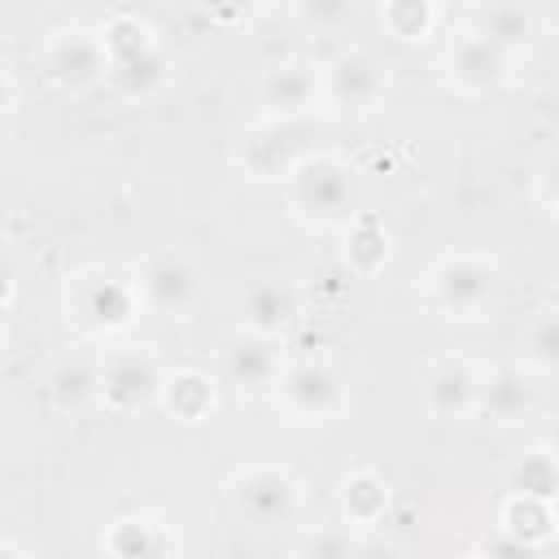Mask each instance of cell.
I'll return each instance as SVG.
<instances>
[{
    "label": "cell",
    "mask_w": 559,
    "mask_h": 559,
    "mask_svg": "<svg viewBox=\"0 0 559 559\" xmlns=\"http://www.w3.org/2000/svg\"><path fill=\"white\" fill-rule=\"evenodd\" d=\"M288 205L306 227H341L358 214L354 170L328 153H306L288 170Z\"/></svg>",
    "instance_id": "1"
},
{
    "label": "cell",
    "mask_w": 559,
    "mask_h": 559,
    "mask_svg": "<svg viewBox=\"0 0 559 559\" xmlns=\"http://www.w3.org/2000/svg\"><path fill=\"white\" fill-rule=\"evenodd\" d=\"M432 306L450 319H480L493 301H498V288H502V275L489 258H476V253H445L432 275Z\"/></svg>",
    "instance_id": "2"
},
{
    "label": "cell",
    "mask_w": 559,
    "mask_h": 559,
    "mask_svg": "<svg viewBox=\"0 0 559 559\" xmlns=\"http://www.w3.org/2000/svg\"><path fill=\"white\" fill-rule=\"evenodd\" d=\"M231 507L249 528H284L301 511V489L297 480L275 467V463H249L245 472L231 476Z\"/></svg>",
    "instance_id": "3"
},
{
    "label": "cell",
    "mask_w": 559,
    "mask_h": 559,
    "mask_svg": "<svg viewBox=\"0 0 559 559\" xmlns=\"http://www.w3.org/2000/svg\"><path fill=\"white\" fill-rule=\"evenodd\" d=\"M284 411L301 424H314V419H328L341 411L345 402V380L332 362L323 358H301V362H288L280 371V384H275Z\"/></svg>",
    "instance_id": "4"
},
{
    "label": "cell",
    "mask_w": 559,
    "mask_h": 559,
    "mask_svg": "<svg viewBox=\"0 0 559 559\" xmlns=\"http://www.w3.org/2000/svg\"><path fill=\"white\" fill-rule=\"evenodd\" d=\"M135 293H140V310H148L153 319H183L197 306L201 280H197V266L188 258L157 253V258L144 262L140 280H135Z\"/></svg>",
    "instance_id": "5"
},
{
    "label": "cell",
    "mask_w": 559,
    "mask_h": 559,
    "mask_svg": "<svg viewBox=\"0 0 559 559\" xmlns=\"http://www.w3.org/2000/svg\"><path fill=\"white\" fill-rule=\"evenodd\" d=\"M162 389H166L162 367L140 349H118L100 362V402L109 411L131 415L140 406H153L162 402Z\"/></svg>",
    "instance_id": "6"
},
{
    "label": "cell",
    "mask_w": 559,
    "mask_h": 559,
    "mask_svg": "<svg viewBox=\"0 0 559 559\" xmlns=\"http://www.w3.org/2000/svg\"><path fill=\"white\" fill-rule=\"evenodd\" d=\"M236 310H240V323L245 332H258V336H280L297 323L301 314V293L288 275H249L236 293Z\"/></svg>",
    "instance_id": "7"
},
{
    "label": "cell",
    "mask_w": 559,
    "mask_h": 559,
    "mask_svg": "<svg viewBox=\"0 0 559 559\" xmlns=\"http://www.w3.org/2000/svg\"><path fill=\"white\" fill-rule=\"evenodd\" d=\"M389 79H384V66L362 52V48H345L328 61L323 70V96L336 105V109H376L380 96H384Z\"/></svg>",
    "instance_id": "8"
},
{
    "label": "cell",
    "mask_w": 559,
    "mask_h": 559,
    "mask_svg": "<svg viewBox=\"0 0 559 559\" xmlns=\"http://www.w3.org/2000/svg\"><path fill=\"white\" fill-rule=\"evenodd\" d=\"M258 100L271 118H306L323 96V70L310 61H275L258 79Z\"/></svg>",
    "instance_id": "9"
},
{
    "label": "cell",
    "mask_w": 559,
    "mask_h": 559,
    "mask_svg": "<svg viewBox=\"0 0 559 559\" xmlns=\"http://www.w3.org/2000/svg\"><path fill=\"white\" fill-rule=\"evenodd\" d=\"M109 66V52H105V39L100 35H87V31H61L48 48H44V74L66 87V92H83L92 87Z\"/></svg>",
    "instance_id": "10"
},
{
    "label": "cell",
    "mask_w": 559,
    "mask_h": 559,
    "mask_svg": "<svg viewBox=\"0 0 559 559\" xmlns=\"http://www.w3.org/2000/svg\"><path fill=\"white\" fill-rule=\"evenodd\" d=\"M537 406V384L533 371L520 362H498L489 371H480V389H476V419L489 424H520L528 419Z\"/></svg>",
    "instance_id": "11"
},
{
    "label": "cell",
    "mask_w": 559,
    "mask_h": 559,
    "mask_svg": "<svg viewBox=\"0 0 559 559\" xmlns=\"http://www.w3.org/2000/svg\"><path fill=\"white\" fill-rule=\"evenodd\" d=\"M301 131H306V118H271L262 131H253L240 153L245 175L249 179H275V175L288 179V170L306 157V148L297 140Z\"/></svg>",
    "instance_id": "12"
},
{
    "label": "cell",
    "mask_w": 559,
    "mask_h": 559,
    "mask_svg": "<svg viewBox=\"0 0 559 559\" xmlns=\"http://www.w3.org/2000/svg\"><path fill=\"white\" fill-rule=\"evenodd\" d=\"M74 310L83 323L92 328H105V332H118L135 319L140 310V293L131 280H118L114 271L105 275H83L79 288H74Z\"/></svg>",
    "instance_id": "13"
},
{
    "label": "cell",
    "mask_w": 559,
    "mask_h": 559,
    "mask_svg": "<svg viewBox=\"0 0 559 559\" xmlns=\"http://www.w3.org/2000/svg\"><path fill=\"white\" fill-rule=\"evenodd\" d=\"M280 349L275 336H258V332H236L223 345V376L227 384H236L240 393H266L280 384Z\"/></svg>",
    "instance_id": "14"
},
{
    "label": "cell",
    "mask_w": 559,
    "mask_h": 559,
    "mask_svg": "<svg viewBox=\"0 0 559 559\" xmlns=\"http://www.w3.org/2000/svg\"><path fill=\"white\" fill-rule=\"evenodd\" d=\"M476 389H480V371H472L459 358H441L437 367H428L424 376V406L432 419L454 424V419H472L476 415Z\"/></svg>",
    "instance_id": "15"
},
{
    "label": "cell",
    "mask_w": 559,
    "mask_h": 559,
    "mask_svg": "<svg viewBox=\"0 0 559 559\" xmlns=\"http://www.w3.org/2000/svg\"><path fill=\"white\" fill-rule=\"evenodd\" d=\"M445 74H450V83H454L459 92H467V96L489 92V87H498V83L507 79V52H502L498 44H489L485 35L467 31V35L450 48Z\"/></svg>",
    "instance_id": "16"
},
{
    "label": "cell",
    "mask_w": 559,
    "mask_h": 559,
    "mask_svg": "<svg viewBox=\"0 0 559 559\" xmlns=\"http://www.w3.org/2000/svg\"><path fill=\"white\" fill-rule=\"evenodd\" d=\"M472 31L485 35L489 44H498L511 57V52L533 48V39H537V13L524 0H493V4H485L476 13Z\"/></svg>",
    "instance_id": "17"
},
{
    "label": "cell",
    "mask_w": 559,
    "mask_h": 559,
    "mask_svg": "<svg viewBox=\"0 0 559 559\" xmlns=\"http://www.w3.org/2000/svg\"><path fill=\"white\" fill-rule=\"evenodd\" d=\"M48 397L66 415H83L87 406L100 402V362L87 358H61L48 371Z\"/></svg>",
    "instance_id": "18"
},
{
    "label": "cell",
    "mask_w": 559,
    "mask_h": 559,
    "mask_svg": "<svg viewBox=\"0 0 559 559\" xmlns=\"http://www.w3.org/2000/svg\"><path fill=\"white\" fill-rule=\"evenodd\" d=\"M555 520H550V498H533V493H511L502 507V533H511L524 550L537 546L542 537H550Z\"/></svg>",
    "instance_id": "19"
},
{
    "label": "cell",
    "mask_w": 559,
    "mask_h": 559,
    "mask_svg": "<svg viewBox=\"0 0 559 559\" xmlns=\"http://www.w3.org/2000/svg\"><path fill=\"white\" fill-rule=\"evenodd\" d=\"M162 402L175 411V419L197 424V419H205V415L214 411V384H210L201 371H179V376L166 380Z\"/></svg>",
    "instance_id": "20"
},
{
    "label": "cell",
    "mask_w": 559,
    "mask_h": 559,
    "mask_svg": "<svg viewBox=\"0 0 559 559\" xmlns=\"http://www.w3.org/2000/svg\"><path fill=\"white\" fill-rule=\"evenodd\" d=\"M341 507L354 524H376L389 511V485L376 472H354L341 485Z\"/></svg>",
    "instance_id": "21"
},
{
    "label": "cell",
    "mask_w": 559,
    "mask_h": 559,
    "mask_svg": "<svg viewBox=\"0 0 559 559\" xmlns=\"http://www.w3.org/2000/svg\"><path fill=\"white\" fill-rule=\"evenodd\" d=\"M293 17L301 31L319 35V39H332V35H345L358 17V0H293Z\"/></svg>",
    "instance_id": "22"
},
{
    "label": "cell",
    "mask_w": 559,
    "mask_h": 559,
    "mask_svg": "<svg viewBox=\"0 0 559 559\" xmlns=\"http://www.w3.org/2000/svg\"><path fill=\"white\" fill-rule=\"evenodd\" d=\"M345 227H349V240H345V262H349V271L376 275V271L389 262V236H384V227H376L371 218H358V214H354Z\"/></svg>",
    "instance_id": "23"
},
{
    "label": "cell",
    "mask_w": 559,
    "mask_h": 559,
    "mask_svg": "<svg viewBox=\"0 0 559 559\" xmlns=\"http://www.w3.org/2000/svg\"><path fill=\"white\" fill-rule=\"evenodd\" d=\"M511 493H533V498H555L559 493V459L550 450H533L511 467Z\"/></svg>",
    "instance_id": "24"
},
{
    "label": "cell",
    "mask_w": 559,
    "mask_h": 559,
    "mask_svg": "<svg viewBox=\"0 0 559 559\" xmlns=\"http://www.w3.org/2000/svg\"><path fill=\"white\" fill-rule=\"evenodd\" d=\"M380 22L393 39H424L432 31V0H384Z\"/></svg>",
    "instance_id": "25"
},
{
    "label": "cell",
    "mask_w": 559,
    "mask_h": 559,
    "mask_svg": "<svg viewBox=\"0 0 559 559\" xmlns=\"http://www.w3.org/2000/svg\"><path fill=\"white\" fill-rule=\"evenodd\" d=\"M520 349H524V362L533 371H559V314L533 319L520 336Z\"/></svg>",
    "instance_id": "26"
},
{
    "label": "cell",
    "mask_w": 559,
    "mask_h": 559,
    "mask_svg": "<svg viewBox=\"0 0 559 559\" xmlns=\"http://www.w3.org/2000/svg\"><path fill=\"white\" fill-rule=\"evenodd\" d=\"M105 546L122 559H135V555H153L162 550V537H157V524L153 520H118L105 537Z\"/></svg>",
    "instance_id": "27"
},
{
    "label": "cell",
    "mask_w": 559,
    "mask_h": 559,
    "mask_svg": "<svg viewBox=\"0 0 559 559\" xmlns=\"http://www.w3.org/2000/svg\"><path fill=\"white\" fill-rule=\"evenodd\" d=\"M301 550L306 555H354L358 546L349 542V533H319V537L301 542Z\"/></svg>",
    "instance_id": "28"
},
{
    "label": "cell",
    "mask_w": 559,
    "mask_h": 559,
    "mask_svg": "<svg viewBox=\"0 0 559 559\" xmlns=\"http://www.w3.org/2000/svg\"><path fill=\"white\" fill-rule=\"evenodd\" d=\"M537 192H542V201L559 214V148L542 162V175H537Z\"/></svg>",
    "instance_id": "29"
},
{
    "label": "cell",
    "mask_w": 559,
    "mask_h": 559,
    "mask_svg": "<svg viewBox=\"0 0 559 559\" xmlns=\"http://www.w3.org/2000/svg\"><path fill=\"white\" fill-rule=\"evenodd\" d=\"M201 4H205V13H210L214 22H240V17L253 13L258 0H201Z\"/></svg>",
    "instance_id": "30"
},
{
    "label": "cell",
    "mask_w": 559,
    "mask_h": 559,
    "mask_svg": "<svg viewBox=\"0 0 559 559\" xmlns=\"http://www.w3.org/2000/svg\"><path fill=\"white\" fill-rule=\"evenodd\" d=\"M546 450H550V454L559 459V419H555V424L546 428Z\"/></svg>",
    "instance_id": "31"
}]
</instances>
